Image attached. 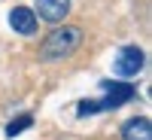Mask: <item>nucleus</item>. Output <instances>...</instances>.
I'll return each instance as SVG.
<instances>
[{
    "label": "nucleus",
    "mask_w": 152,
    "mask_h": 140,
    "mask_svg": "<svg viewBox=\"0 0 152 140\" xmlns=\"http://www.w3.org/2000/svg\"><path fill=\"white\" fill-rule=\"evenodd\" d=\"M37 6V15L46 18V21H61L70 9V0H34Z\"/></svg>",
    "instance_id": "4"
},
{
    "label": "nucleus",
    "mask_w": 152,
    "mask_h": 140,
    "mask_svg": "<svg viewBox=\"0 0 152 140\" xmlns=\"http://www.w3.org/2000/svg\"><path fill=\"white\" fill-rule=\"evenodd\" d=\"M143 61H146V55L137 46H125V49H119L116 61H113V70L119 76H137L143 70Z\"/></svg>",
    "instance_id": "3"
},
{
    "label": "nucleus",
    "mask_w": 152,
    "mask_h": 140,
    "mask_svg": "<svg viewBox=\"0 0 152 140\" xmlns=\"http://www.w3.org/2000/svg\"><path fill=\"white\" fill-rule=\"evenodd\" d=\"M100 88H104V97H100V100H82V104H79L82 116H91V113L110 110V107H122L125 100L134 97V88L125 85V82H100Z\"/></svg>",
    "instance_id": "2"
},
{
    "label": "nucleus",
    "mask_w": 152,
    "mask_h": 140,
    "mask_svg": "<svg viewBox=\"0 0 152 140\" xmlns=\"http://www.w3.org/2000/svg\"><path fill=\"white\" fill-rule=\"evenodd\" d=\"M79 43H82V31H79V28H58V31H52V34L43 40L40 55H43L46 61L67 58V55H73L76 49H79Z\"/></svg>",
    "instance_id": "1"
},
{
    "label": "nucleus",
    "mask_w": 152,
    "mask_h": 140,
    "mask_svg": "<svg viewBox=\"0 0 152 140\" xmlns=\"http://www.w3.org/2000/svg\"><path fill=\"white\" fill-rule=\"evenodd\" d=\"M31 125H34V116H31V113H21L18 119H12V122L6 125V137H15V134H21L24 128H31Z\"/></svg>",
    "instance_id": "7"
},
{
    "label": "nucleus",
    "mask_w": 152,
    "mask_h": 140,
    "mask_svg": "<svg viewBox=\"0 0 152 140\" xmlns=\"http://www.w3.org/2000/svg\"><path fill=\"white\" fill-rule=\"evenodd\" d=\"M9 24H12V31H18V34H34L37 31V15L28 6H15L9 12Z\"/></svg>",
    "instance_id": "5"
},
{
    "label": "nucleus",
    "mask_w": 152,
    "mask_h": 140,
    "mask_svg": "<svg viewBox=\"0 0 152 140\" xmlns=\"http://www.w3.org/2000/svg\"><path fill=\"white\" fill-rule=\"evenodd\" d=\"M122 137L125 140H152V125L146 116H137L131 122H125V128H122Z\"/></svg>",
    "instance_id": "6"
}]
</instances>
